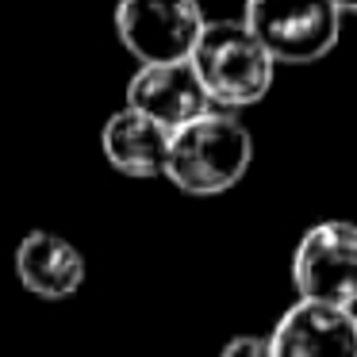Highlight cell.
Here are the masks:
<instances>
[{"label":"cell","instance_id":"6da1fadb","mask_svg":"<svg viewBox=\"0 0 357 357\" xmlns=\"http://www.w3.org/2000/svg\"><path fill=\"white\" fill-rule=\"evenodd\" d=\"M254 162V139L231 112H204L169 135L165 173L181 192L219 196L246 177Z\"/></svg>","mask_w":357,"mask_h":357},{"label":"cell","instance_id":"7a4b0ae2","mask_svg":"<svg viewBox=\"0 0 357 357\" xmlns=\"http://www.w3.org/2000/svg\"><path fill=\"white\" fill-rule=\"evenodd\" d=\"M188 66L196 70L208 104L250 108L273 89V62L242 20H208L196 39Z\"/></svg>","mask_w":357,"mask_h":357},{"label":"cell","instance_id":"3957f363","mask_svg":"<svg viewBox=\"0 0 357 357\" xmlns=\"http://www.w3.org/2000/svg\"><path fill=\"white\" fill-rule=\"evenodd\" d=\"M242 24L273 62L307 66L338 47L342 12L331 0H246Z\"/></svg>","mask_w":357,"mask_h":357},{"label":"cell","instance_id":"277c9868","mask_svg":"<svg viewBox=\"0 0 357 357\" xmlns=\"http://www.w3.org/2000/svg\"><path fill=\"white\" fill-rule=\"evenodd\" d=\"M200 0H119L116 35L139 66L188 62L204 31Z\"/></svg>","mask_w":357,"mask_h":357},{"label":"cell","instance_id":"5b68a950","mask_svg":"<svg viewBox=\"0 0 357 357\" xmlns=\"http://www.w3.org/2000/svg\"><path fill=\"white\" fill-rule=\"evenodd\" d=\"M292 280L300 300L354 307L357 303V223L326 219L300 238L292 254Z\"/></svg>","mask_w":357,"mask_h":357},{"label":"cell","instance_id":"8992f818","mask_svg":"<svg viewBox=\"0 0 357 357\" xmlns=\"http://www.w3.org/2000/svg\"><path fill=\"white\" fill-rule=\"evenodd\" d=\"M273 357H357L354 307L300 300L280 315L269 334Z\"/></svg>","mask_w":357,"mask_h":357},{"label":"cell","instance_id":"52a82bcc","mask_svg":"<svg viewBox=\"0 0 357 357\" xmlns=\"http://www.w3.org/2000/svg\"><path fill=\"white\" fill-rule=\"evenodd\" d=\"M127 108L139 116L162 123L165 131L192 123L196 116L211 112L204 85L188 62H165V66H139L127 81Z\"/></svg>","mask_w":357,"mask_h":357},{"label":"cell","instance_id":"ba28073f","mask_svg":"<svg viewBox=\"0 0 357 357\" xmlns=\"http://www.w3.org/2000/svg\"><path fill=\"white\" fill-rule=\"evenodd\" d=\"M16 277L39 300H70L85 284V254L54 231H27L16 246Z\"/></svg>","mask_w":357,"mask_h":357},{"label":"cell","instance_id":"9c48e42d","mask_svg":"<svg viewBox=\"0 0 357 357\" xmlns=\"http://www.w3.org/2000/svg\"><path fill=\"white\" fill-rule=\"evenodd\" d=\"M169 135L162 123L139 116L131 108H119L104 119L100 131V150L112 169L123 177H162L165 173V154H169Z\"/></svg>","mask_w":357,"mask_h":357},{"label":"cell","instance_id":"30bf717a","mask_svg":"<svg viewBox=\"0 0 357 357\" xmlns=\"http://www.w3.org/2000/svg\"><path fill=\"white\" fill-rule=\"evenodd\" d=\"M219 357H273V354H269V338H261V334H238V338L227 342Z\"/></svg>","mask_w":357,"mask_h":357},{"label":"cell","instance_id":"8fae6325","mask_svg":"<svg viewBox=\"0 0 357 357\" xmlns=\"http://www.w3.org/2000/svg\"><path fill=\"white\" fill-rule=\"evenodd\" d=\"M338 12H357V0H331Z\"/></svg>","mask_w":357,"mask_h":357}]
</instances>
